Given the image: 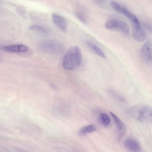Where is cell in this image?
<instances>
[{
  "label": "cell",
  "mask_w": 152,
  "mask_h": 152,
  "mask_svg": "<svg viewBox=\"0 0 152 152\" xmlns=\"http://www.w3.org/2000/svg\"><path fill=\"white\" fill-rule=\"evenodd\" d=\"M52 17L54 23L58 28L63 31L67 30V23L63 17L55 13H53Z\"/></svg>",
  "instance_id": "obj_8"
},
{
  "label": "cell",
  "mask_w": 152,
  "mask_h": 152,
  "mask_svg": "<svg viewBox=\"0 0 152 152\" xmlns=\"http://www.w3.org/2000/svg\"><path fill=\"white\" fill-rule=\"evenodd\" d=\"M38 49L46 53L58 55L64 49L63 44L60 42L53 39H45L39 41L37 45Z\"/></svg>",
  "instance_id": "obj_3"
},
{
  "label": "cell",
  "mask_w": 152,
  "mask_h": 152,
  "mask_svg": "<svg viewBox=\"0 0 152 152\" xmlns=\"http://www.w3.org/2000/svg\"><path fill=\"white\" fill-rule=\"evenodd\" d=\"M122 13L133 23L134 25H140L138 20L136 17L124 7L122 8Z\"/></svg>",
  "instance_id": "obj_13"
},
{
  "label": "cell",
  "mask_w": 152,
  "mask_h": 152,
  "mask_svg": "<svg viewBox=\"0 0 152 152\" xmlns=\"http://www.w3.org/2000/svg\"><path fill=\"white\" fill-rule=\"evenodd\" d=\"M142 56L146 61L152 62V44L147 42L142 46L141 50Z\"/></svg>",
  "instance_id": "obj_4"
},
{
  "label": "cell",
  "mask_w": 152,
  "mask_h": 152,
  "mask_svg": "<svg viewBox=\"0 0 152 152\" xmlns=\"http://www.w3.org/2000/svg\"><path fill=\"white\" fill-rule=\"evenodd\" d=\"M3 50L5 51L10 53H23L27 52L28 47L23 44H15L3 47Z\"/></svg>",
  "instance_id": "obj_7"
},
{
  "label": "cell",
  "mask_w": 152,
  "mask_h": 152,
  "mask_svg": "<svg viewBox=\"0 0 152 152\" xmlns=\"http://www.w3.org/2000/svg\"><path fill=\"white\" fill-rule=\"evenodd\" d=\"M114 119L115 125L118 132L119 138L121 139L125 134L126 131V126L120 119L113 113L109 112Z\"/></svg>",
  "instance_id": "obj_6"
},
{
  "label": "cell",
  "mask_w": 152,
  "mask_h": 152,
  "mask_svg": "<svg viewBox=\"0 0 152 152\" xmlns=\"http://www.w3.org/2000/svg\"><path fill=\"white\" fill-rule=\"evenodd\" d=\"M132 36L135 40L139 42L143 41L146 37V33L141 29L140 27L134 26L132 31Z\"/></svg>",
  "instance_id": "obj_9"
},
{
  "label": "cell",
  "mask_w": 152,
  "mask_h": 152,
  "mask_svg": "<svg viewBox=\"0 0 152 152\" xmlns=\"http://www.w3.org/2000/svg\"><path fill=\"white\" fill-rule=\"evenodd\" d=\"M96 129L94 125L90 124L82 127L79 131V134L82 135L95 132Z\"/></svg>",
  "instance_id": "obj_10"
},
{
  "label": "cell",
  "mask_w": 152,
  "mask_h": 152,
  "mask_svg": "<svg viewBox=\"0 0 152 152\" xmlns=\"http://www.w3.org/2000/svg\"><path fill=\"white\" fill-rule=\"evenodd\" d=\"M116 29L120 30L124 34L128 35L130 32L129 28L128 25L124 22L117 21Z\"/></svg>",
  "instance_id": "obj_11"
},
{
  "label": "cell",
  "mask_w": 152,
  "mask_h": 152,
  "mask_svg": "<svg viewBox=\"0 0 152 152\" xmlns=\"http://www.w3.org/2000/svg\"><path fill=\"white\" fill-rule=\"evenodd\" d=\"M98 119L100 124L104 126H107L110 122V117L105 113L100 114L99 115Z\"/></svg>",
  "instance_id": "obj_14"
},
{
  "label": "cell",
  "mask_w": 152,
  "mask_h": 152,
  "mask_svg": "<svg viewBox=\"0 0 152 152\" xmlns=\"http://www.w3.org/2000/svg\"><path fill=\"white\" fill-rule=\"evenodd\" d=\"M29 29L44 34L48 32V30L45 28L37 25L34 24L31 25L30 26Z\"/></svg>",
  "instance_id": "obj_15"
},
{
  "label": "cell",
  "mask_w": 152,
  "mask_h": 152,
  "mask_svg": "<svg viewBox=\"0 0 152 152\" xmlns=\"http://www.w3.org/2000/svg\"><path fill=\"white\" fill-rule=\"evenodd\" d=\"M125 148L131 152H140L141 147L139 142L133 138H128L124 142Z\"/></svg>",
  "instance_id": "obj_5"
},
{
  "label": "cell",
  "mask_w": 152,
  "mask_h": 152,
  "mask_svg": "<svg viewBox=\"0 0 152 152\" xmlns=\"http://www.w3.org/2000/svg\"><path fill=\"white\" fill-rule=\"evenodd\" d=\"M110 4L111 7L115 11L120 14L122 13V8L117 2L114 1H111Z\"/></svg>",
  "instance_id": "obj_17"
},
{
  "label": "cell",
  "mask_w": 152,
  "mask_h": 152,
  "mask_svg": "<svg viewBox=\"0 0 152 152\" xmlns=\"http://www.w3.org/2000/svg\"><path fill=\"white\" fill-rule=\"evenodd\" d=\"M117 23V21L115 20H111L106 23L105 27L108 29H116Z\"/></svg>",
  "instance_id": "obj_16"
},
{
  "label": "cell",
  "mask_w": 152,
  "mask_h": 152,
  "mask_svg": "<svg viewBox=\"0 0 152 152\" xmlns=\"http://www.w3.org/2000/svg\"><path fill=\"white\" fill-rule=\"evenodd\" d=\"M127 113L141 122L152 124V108L143 105L130 107L127 110Z\"/></svg>",
  "instance_id": "obj_2"
},
{
  "label": "cell",
  "mask_w": 152,
  "mask_h": 152,
  "mask_svg": "<svg viewBox=\"0 0 152 152\" xmlns=\"http://www.w3.org/2000/svg\"><path fill=\"white\" fill-rule=\"evenodd\" d=\"M87 44L90 48L100 57L103 58H106L103 52L96 45L90 42H87Z\"/></svg>",
  "instance_id": "obj_12"
},
{
  "label": "cell",
  "mask_w": 152,
  "mask_h": 152,
  "mask_svg": "<svg viewBox=\"0 0 152 152\" xmlns=\"http://www.w3.org/2000/svg\"><path fill=\"white\" fill-rule=\"evenodd\" d=\"M76 15L77 18L81 21L83 23H85L86 22V19L84 14L81 12H78L77 13Z\"/></svg>",
  "instance_id": "obj_18"
},
{
  "label": "cell",
  "mask_w": 152,
  "mask_h": 152,
  "mask_svg": "<svg viewBox=\"0 0 152 152\" xmlns=\"http://www.w3.org/2000/svg\"><path fill=\"white\" fill-rule=\"evenodd\" d=\"M81 60V52L77 46L69 48L65 53L62 60V66L65 69L70 70L77 67Z\"/></svg>",
  "instance_id": "obj_1"
}]
</instances>
